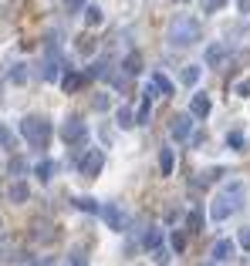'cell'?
I'll return each mask as SVG.
<instances>
[{"instance_id":"cell-14","label":"cell","mask_w":250,"mask_h":266,"mask_svg":"<svg viewBox=\"0 0 250 266\" xmlns=\"http://www.w3.org/2000/svg\"><path fill=\"white\" fill-rule=\"evenodd\" d=\"M223 57H227V47L223 44H213L210 51H206V64H223Z\"/></svg>"},{"instance_id":"cell-2","label":"cell","mask_w":250,"mask_h":266,"mask_svg":"<svg viewBox=\"0 0 250 266\" xmlns=\"http://www.w3.org/2000/svg\"><path fill=\"white\" fill-rule=\"evenodd\" d=\"M200 38H203V24L196 17H176L169 24V44L173 47H190Z\"/></svg>"},{"instance_id":"cell-4","label":"cell","mask_w":250,"mask_h":266,"mask_svg":"<svg viewBox=\"0 0 250 266\" xmlns=\"http://www.w3.org/2000/svg\"><path fill=\"white\" fill-rule=\"evenodd\" d=\"M98 216L105 219V226L115 229V232H125L129 229V212L122 209V206H112V202L108 206H98Z\"/></svg>"},{"instance_id":"cell-22","label":"cell","mask_w":250,"mask_h":266,"mask_svg":"<svg viewBox=\"0 0 250 266\" xmlns=\"http://www.w3.org/2000/svg\"><path fill=\"white\" fill-rule=\"evenodd\" d=\"M139 64H142V61H139V54L125 57V71H129V75H139Z\"/></svg>"},{"instance_id":"cell-19","label":"cell","mask_w":250,"mask_h":266,"mask_svg":"<svg viewBox=\"0 0 250 266\" xmlns=\"http://www.w3.org/2000/svg\"><path fill=\"white\" fill-rule=\"evenodd\" d=\"M162 246V229H149L146 232V249H159Z\"/></svg>"},{"instance_id":"cell-16","label":"cell","mask_w":250,"mask_h":266,"mask_svg":"<svg viewBox=\"0 0 250 266\" xmlns=\"http://www.w3.org/2000/svg\"><path fill=\"white\" fill-rule=\"evenodd\" d=\"M75 209H81V212H98V202L92 199V195H78V199H75Z\"/></svg>"},{"instance_id":"cell-25","label":"cell","mask_w":250,"mask_h":266,"mask_svg":"<svg viewBox=\"0 0 250 266\" xmlns=\"http://www.w3.org/2000/svg\"><path fill=\"white\" fill-rule=\"evenodd\" d=\"M223 3H227V0H203V10H206V14H213V10H220Z\"/></svg>"},{"instance_id":"cell-30","label":"cell","mask_w":250,"mask_h":266,"mask_svg":"<svg viewBox=\"0 0 250 266\" xmlns=\"http://www.w3.org/2000/svg\"><path fill=\"white\" fill-rule=\"evenodd\" d=\"M27 169V165H24V158H14V162H10V172H24Z\"/></svg>"},{"instance_id":"cell-21","label":"cell","mask_w":250,"mask_h":266,"mask_svg":"<svg viewBox=\"0 0 250 266\" xmlns=\"http://www.w3.org/2000/svg\"><path fill=\"white\" fill-rule=\"evenodd\" d=\"M149 105H152V98L146 95V101H142L139 112H135V125H146V121H149Z\"/></svg>"},{"instance_id":"cell-23","label":"cell","mask_w":250,"mask_h":266,"mask_svg":"<svg viewBox=\"0 0 250 266\" xmlns=\"http://www.w3.org/2000/svg\"><path fill=\"white\" fill-rule=\"evenodd\" d=\"M10 81H14V84H24V81H27V71H24V64H17V71H10Z\"/></svg>"},{"instance_id":"cell-5","label":"cell","mask_w":250,"mask_h":266,"mask_svg":"<svg viewBox=\"0 0 250 266\" xmlns=\"http://www.w3.org/2000/svg\"><path fill=\"white\" fill-rule=\"evenodd\" d=\"M101 165H105V152L101 149H88V152L78 158V169H81L85 179H95L98 172H101Z\"/></svg>"},{"instance_id":"cell-24","label":"cell","mask_w":250,"mask_h":266,"mask_svg":"<svg viewBox=\"0 0 250 266\" xmlns=\"http://www.w3.org/2000/svg\"><path fill=\"white\" fill-rule=\"evenodd\" d=\"M237 243H240V246H244V249H247V253H250V226H244V229H240V236H237Z\"/></svg>"},{"instance_id":"cell-15","label":"cell","mask_w":250,"mask_h":266,"mask_svg":"<svg viewBox=\"0 0 250 266\" xmlns=\"http://www.w3.org/2000/svg\"><path fill=\"white\" fill-rule=\"evenodd\" d=\"M34 172H38V179H44V182H48V179L58 172V165H54L51 158H44V162H38V169H34Z\"/></svg>"},{"instance_id":"cell-11","label":"cell","mask_w":250,"mask_h":266,"mask_svg":"<svg viewBox=\"0 0 250 266\" xmlns=\"http://www.w3.org/2000/svg\"><path fill=\"white\" fill-rule=\"evenodd\" d=\"M200 75H203V71H200V64H186V68L179 71V81H183L186 88H193V84L200 81Z\"/></svg>"},{"instance_id":"cell-3","label":"cell","mask_w":250,"mask_h":266,"mask_svg":"<svg viewBox=\"0 0 250 266\" xmlns=\"http://www.w3.org/2000/svg\"><path fill=\"white\" fill-rule=\"evenodd\" d=\"M20 135H24V142H27V145L44 149V145H48V138H51V121H48V118H41V114H24V118H20Z\"/></svg>"},{"instance_id":"cell-8","label":"cell","mask_w":250,"mask_h":266,"mask_svg":"<svg viewBox=\"0 0 250 266\" xmlns=\"http://www.w3.org/2000/svg\"><path fill=\"white\" fill-rule=\"evenodd\" d=\"M233 249H237V246H233L230 239H220V243L210 249V263H230V260H233Z\"/></svg>"},{"instance_id":"cell-17","label":"cell","mask_w":250,"mask_h":266,"mask_svg":"<svg viewBox=\"0 0 250 266\" xmlns=\"http://www.w3.org/2000/svg\"><path fill=\"white\" fill-rule=\"evenodd\" d=\"M227 142H230L233 152H247V138H244L240 132H230V135H227Z\"/></svg>"},{"instance_id":"cell-28","label":"cell","mask_w":250,"mask_h":266,"mask_svg":"<svg viewBox=\"0 0 250 266\" xmlns=\"http://www.w3.org/2000/svg\"><path fill=\"white\" fill-rule=\"evenodd\" d=\"M237 95H240V98H250V81H240V84H237Z\"/></svg>"},{"instance_id":"cell-1","label":"cell","mask_w":250,"mask_h":266,"mask_svg":"<svg viewBox=\"0 0 250 266\" xmlns=\"http://www.w3.org/2000/svg\"><path fill=\"white\" fill-rule=\"evenodd\" d=\"M244 199H247L244 182H240V179L227 182L223 189L213 195V202H210V219H213V223H223V219H230L237 209H244Z\"/></svg>"},{"instance_id":"cell-20","label":"cell","mask_w":250,"mask_h":266,"mask_svg":"<svg viewBox=\"0 0 250 266\" xmlns=\"http://www.w3.org/2000/svg\"><path fill=\"white\" fill-rule=\"evenodd\" d=\"M27 195H31V192H27L24 182H14V186H10V199H14V202H27Z\"/></svg>"},{"instance_id":"cell-27","label":"cell","mask_w":250,"mask_h":266,"mask_svg":"<svg viewBox=\"0 0 250 266\" xmlns=\"http://www.w3.org/2000/svg\"><path fill=\"white\" fill-rule=\"evenodd\" d=\"M0 145H7V149H10V145H14V135L7 132V128H3V125H0Z\"/></svg>"},{"instance_id":"cell-13","label":"cell","mask_w":250,"mask_h":266,"mask_svg":"<svg viewBox=\"0 0 250 266\" xmlns=\"http://www.w3.org/2000/svg\"><path fill=\"white\" fill-rule=\"evenodd\" d=\"M85 20H88L92 27H98V24L105 20V14H101V7H98V3H88V7H85Z\"/></svg>"},{"instance_id":"cell-18","label":"cell","mask_w":250,"mask_h":266,"mask_svg":"<svg viewBox=\"0 0 250 266\" xmlns=\"http://www.w3.org/2000/svg\"><path fill=\"white\" fill-rule=\"evenodd\" d=\"M115 118H118V125H122V128H132V125H135V112H132V108H118Z\"/></svg>"},{"instance_id":"cell-7","label":"cell","mask_w":250,"mask_h":266,"mask_svg":"<svg viewBox=\"0 0 250 266\" xmlns=\"http://www.w3.org/2000/svg\"><path fill=\"white\" fill-rule=\"evenodd\" d=\"M146 95H149V98H159V95L169 98V95H173V81L162 75V71H155L152 81H149V91H146Z\"/></svg>"},{"instance_id":"cell-26","label":"cell","mask_w":250,"mask_h":266,"mask_svg":"<svg viewBox=\"0 0 250 266\" xmlns=\"http://www.w3.org/2000/svg\"><path fill=\"white\" fill-rule=\"evenodd\" d=\"M173 249H176V253L186 249V236H183V232H176V236H173Z\"/></svg>"},{"instance_id":"cell-9","label":"cell","mask_w":250,"mask_h":266,"mask_svg":"<svg viewBox=\"0 0 250 266\" xmlns=\"http://www.w3.org/2000/svg\"><path fill=\"white\" fill-rule=\"evenodd\" d=\"M190 135H193V114H179L173 121V138L176 142H190Z\"/></svg>"},{"instance_id":"cell-6","label":"cell","mask_w":250,"mask_h":266,"mask_svg":"<svg viewBox=\"0 0 250 266\" xmlns=\"http://www.w3.org/2000/svg\"><path fill=\"white\" fill-rule=\"evenodd\" d=\"M88 138V125L81 121V118H68L64 125H61V142H68V145H81Z\"/></svg>"},{"instance_id":"cell-29","label":"cell","mask_w":250,"mask_h":266,"mask_svg":"<svg viewBox=\"0 0 250 266\" xmlns=\"http://www.w3.org/2000/svg\"><path fill=\"white\" fill-rule=\"evenodd\" d=\"M78 88V75H71V77H64V91H75Z\"/></svg>"},{"instance_id":"cell-12","label":"cell","mask_w":250,"mask_h":266,"mask_svg":"<svg viewBox=\"0 0 250 266\" xmlns=\"http://www.w3.org/2000/svg\"><path fill=\"white\" fill-rule=\"evenodd\" d=\"M173 165H176L173 149H162V152H159V172H162V175H173Z\"/></svg>"},{"instance_id":"cell-10","label":"cell","mask_w":250,"mask_h":266,"mask_svg":"<svg viewBox=\"0 0 250 266\" xmlns=\"http://www.w3.org/2000/svg\"><path fill=\"white\" fill-rule=\"evenodd\" d=\"M210 98L206 95H193V101H190V114L193 118H206V114H210Z\"/></svg>"}]
</instances>
